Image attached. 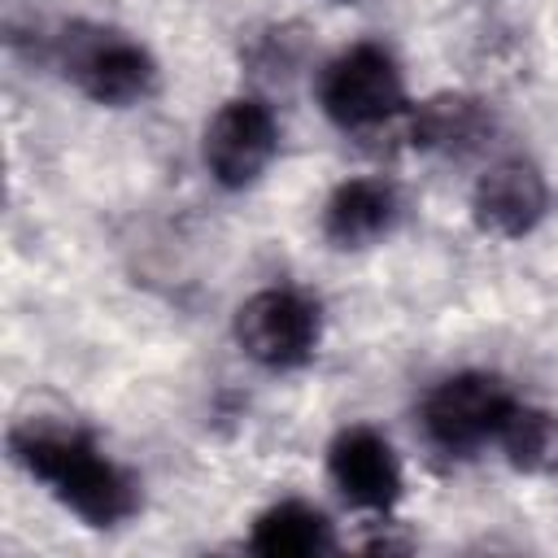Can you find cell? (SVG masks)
Returning <instances> with one entry per match:
<instances>
[{
  "label": "cell",
  "mask_w": 558,
  "mask_h": 558,
  "mask_svg": "<svg viewBox=\"0 0 558 558\" xmlns=\"http://www.w3.org/2000/svg\"><path fill=\"white\" fill-rule=\"evenodd\" d=\"M9 458L48 488L83 527L109 532L140 514V480L109 458L96 436L57 423H17L9 432Z\"/></svg>",
  "instance_id": "1"
},
{
  "label": "cell",
  "mask_w": 558,
  "mask_h": 558,
  "mask_svg": "<svg viewBox=\"0 0 558 558\" xmlns=\"http://www.w3.org/2000/svg\"><path fill=\"white\" fill-rule=\"evenodd\" d=\"M57 61H61V74L74 83V92L105 109H131L157 92L153 52L118 26L70 22L61 31Z\"/></svg>",
  "instance_id": "2"
},
{
  "label": "cell",
  "mask_w": 558,
  "mask_h": 558,
  "mask_svg": "<svg viewBox=\"0 0 558 558\" xmlns=\"http://www.w3.org/2000/svg\"><path fill=\"white\" fill-rule=\"evenodd\" d=\"M318 105L340 131H375L410 113L405 78L384 44H349L318 70Z\"/></svg>",
  "instance_id": "3"
},
{
  "label": "cell",
  "mask_w": 558,
  "mask_h": 558,
  "mask_svg": "<svg viewBox=\"0 0 558 558\" xmlns=\"http://www.w3.org/2000/svg\"><path fill=\"white\" fill-rule=\"evenodd\" d=\"M514 401L519 397L501 375L458 371L423 397L418 423H423V436L436 453L466 458L484 445H497V432H501L506 414L514 410Z\"/></svg>",
  "instance_id": "4"
},
{
  "label": "cell",
  "mask_w": 558,
  "mask_h": 558,
  "mask_svg": "<svg viewBox=\"0 0 558 558\" xmlns=\"http://www.w3.org/2000/svg\"><path fill=\"white\" fill-rule=\"evenodd\" d=\"M235 344L266 371H301L323 344V310L301 288H262L235 310Z\"/></svg>",
  "instance_id": "5"
},
{
  "label": "cell",
  "mask_w": 558,
  "mask_h": 558,
  "mask_svg": "<svg viewBox=\"0 0 558 558\" xmlns=\"http://www.w3.org/2000/svg\"><path fill=\"white\" fill-rule=\"evenodd\" d=\"M279 153V122L262 96H231L205 122L201 157L218 187H253Z\"/></svg>",
  "instance_id": "6"
},
{
  "label": "cell",
  "mask_w": 558,
  "mask_h": 558,
  "mask_svg": "<svg viewBox=\"0 0 558 558\" xmlns=\"http://www.w3.org/2000/svg\"><path fill=\"white\" fill-rule=\"evenodd\" d=\"M327 475H331L336 493L353 510H366L375 519H388L392 506L405 493L401 458L388 445V436L375 432L371 423H349V427H340L331 436V445H327Z\"/></svg>",
  "instance_id": "7"
},
{
  "label": "cell",
  "mask_w": 558,
  "mask_h": 558,
  "mask_svg": "<svg viewBox=\"0 0 558 558\" xmlns=\"http://www.w3.org/2000/svg\"><path fill=\"white\" fill-rule=\"evenodd\" d=\"M549 209V183L527 157L493 161L471 187V218L493 240H523Z\"/></svg>",
  "instance_id": "8"
},
{
  "label": "cell",
  "mask_w": 558,
  "mask_h": 558,
  "mask_svg": "<svg viewBox=\"0 0 558 558\" xmlns=\"http://www.w3.org/2000/svg\"><path fill=\"white\" fill-rule=\"evenodd\" d=\"M397 218H401L397 187L379 174H357V179H344L331 187L318 227H323V240L331 248L357 253V248H371L384 235H392Z\"/></svg>",
  "instance_id": "9"
},
{
  "label": "cell",
  "mask_w": 558,
  "mask_h": 558,
  "mask_svg": "<svg viewBox=\"0 0 558 558\" xmlns=\"http://www.w3.org/2000/svg\"><path fill=\"white\" fill-rule=\"evenodd\" d=\"M493 131V113L484 100L445 92L423 105H410V144L436 157H466Z\"/></svg>",
  "instance_id": "10"
},
{
  "label": "cell",
  "mask_w": 558,
  "mask_h": 558,
  "mask_svg": "<svg viewBox=\"0 0 558 558\" xmlns=\"http://www.w3.org/2000/svg\"><path fill=\"white\" fill-rule=\"evenodd\" d=\"M244 549L257 558H323L336 549V532L318 506L301 497H283L253 519Z\"/></svg>",
  "instance_id": "11"
},
{
  "label": "cell",
  "mask_w": 558,
  "mask_h": 558,
  "mask_svg": "<svg viewBox=\"0 0 558 558\" xmlns=\"http://www.w3.org/2000/svg\"><path fill=\"white\" fill-rule=\"evenodd\" d=\"M497 449L519 475H558V414L514 401L497 432Z\"/></svg>",
  "instance_id": "12"
}]
</instances>
